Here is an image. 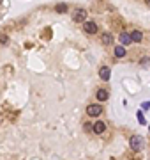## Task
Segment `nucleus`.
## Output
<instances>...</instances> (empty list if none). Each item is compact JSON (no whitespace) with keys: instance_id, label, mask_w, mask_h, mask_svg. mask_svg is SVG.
<instances>
[{"instance_id":"1","label":"nucleus","mask_w":150,"mask_h":160,"mask_svg":"<svg viewBox=\"0 0 150 160\" xmlns=\"http://www.w3.org/2000/svg\"><path fill=\"white\" fill-rule=\"evenodd\" d=\"M131 148L134 149V151H140V149H143V137H140V135H132L129 140Z\"/></svg>"},{"instance_id":"2","label":"nucleus","mask_w":150,"mask_h":160,"mask_svg":"<svg viewBox=\"0 0 150 160\" xmlns=\"http://www.w3.org/2000/svg\"><path fill=\"white\" fill-rule=\"evenodd\" d=\"M87 114L92 117H95V116H101L102 114V107L101 105H95V103H92V105L87 107Z\"/></svg>"},{"instance_id":"3","label":"nucleus","mask_w":150,"mask_h":160,"mask_svg":"<svg viewBox=\"0 0 150 160\" xmlns=\"http://www.w3.org/2000/svg\"><path fill=\"white\" fill-rule=\"evenodd\" d=\"M83 30L87 32V34H95V32H97V25H95V21H85Z\"/></svg>"},{"instance_id":"4","label":"nucleus","mask_w":150,"mask_h":160,"mask_svg":"<svg viewBox=\"0 0 150 160\" xmlns=\"http://www.w3.org/2000/svg\"><path fill=\"white\" fill-rule=\"evenodd\" d=\"M85 18H87V11L85 9H76L74 14H72V20L74 21H83Z\"/></svg>"},{"instance_id":"5","label":"nucleus","mask_w":150,"mask_h":160,"mask_svg":"<svg viewBox=\"0 0 150 160\" xmlns=\"http://www.w3.org/2000/svg\"><path fill=\"white\" fill-rule=\"evenodd\" d=\"M99 76L102 78V80H110V76H111V71H110V68H106V66H102L99 69Z\"/></svg>"},{"instance_id":"6","label":"nucleus","mask_w":150,"mask_h":160,"mask_svg":"<svg viewBox=\"0 0 150 160\" xmlns=\"http://www.w3.org/2000/svg\"><path fill=\"white\" fill-rule=\"evenodd\" d=\"M106 130V125L102 123V121H95V125H94V132L95 133H102Z\"/></svg>"},{"instance_id":"7","label":"nucleus","mask_w":150,"mask_h":160,"mask_svg":"<svg viewBox=\"0 0 150 160\" xmlns=\"http://www.w3.org/2000/svg\"><path fill=\"white\" fill-rule=\"evenodd\" d=\"M131 41H132V39H131V36L127 34V32H122V34H120V43H122L124 46H125V44H129Z\"/></svg>"},{"instance_id":"8","label":"nucleus","mask_w":150,"mask_h":160,"mask_svg":"<svg viewBox=\"0 0 150 160\" xmlns=\"http://www.w3.org/2000/svg\"><path fill=\"white\" fill-rule=\"evenodd\" d=\"M97 100H99V101H106V100H108V91H106V89H99V91H97Z\"/></svg>"},{"instance_id":"9","label":"nucleus","mask_w":150,"mask_h":160,"mask_svg":"<svg viewBox=\"0 0 150 160\" xmlns=\"http://www.w3.org/2000/svg\"><path fill=\"white\" fill-rule=\"evenodd\" d=\"M115 57H125V46H115Z\"/></svg>"},{"instance_id":"10","label":"nucleus","mask_w":150,"mask_h":160,"mask_svg":"<svg viewBox=\"0 0 150 160\" xmlns=\"http://www.w3.org/2000/svg\"><path fill=\"white\" fill-rule=\"evenodd\" d=\"M131 39H132V41H136V43H140L141 39H143V34H141L140 30H134L132 34H131Z\"/></svg>"},{"instance_id":"11","label":"nucleus","mask_w":150,"mask_h":160,"mask_svg":"<svg viewBox=\"0 0 150 160\" xmlns=\"http://www.w3.org/2000/svg\"><path fill=\"white\" fill-rule=\"evenodd\" d=\"M101 41L104 43V44H111V41H113V37H111V34H102Z\"/></svg>"},{"instance_id":"12","label":"nucleus","mask_w":150,"mask_h":160,"mask_svg":"<svg viewBox=\"0 0 150 160\" xmlns=\"http://www.w3.org/2000/svg\"><path fill=\"white\" fill-rule=\"evenodd\" d=\"M138 121H140V125H147V121H145V116H143V112H138Z\"/></svg>"},{"instance_id":"13","label":"nucleus","mask_w":150,"mask_h":160,"mask_svg":"<svg viewBox=\"0 0 150 160\" xmlns=\"http://www.w3.org/2000/svg\"><path fill=\"white\" fill-rule=\"evenodd\" d=\"M57 11H58V12H64V11H67V5H65V4H58V5H57Z\"/></svg>"},{"instance_id":"14","label":"nucleus","mask_w":150,"mask_h":160,"mask_svg":"<svg viewBox=\"0 0 150 160\" xmlns=\"http://www.w3.org/2000/svg\"><path fill=\"white\" fill-rule=\"evenodd\" d=\"M141 108H145V110H147V108H150V101H145V103L141 105Z\"/></svg>"},{"instance_id":"15","label":"nucleus","mask_w":150,"mask_h":160,"mask_svg":"<svg viewBox=\"0 0 150 160\" xmlns=\"http://www.w3.org/2000/svg\"><path fill=\"white\" fill-rule=\"evenodd\" d=\"M148 132H150V125H148Z\"/></svg>"}]
</instances>
